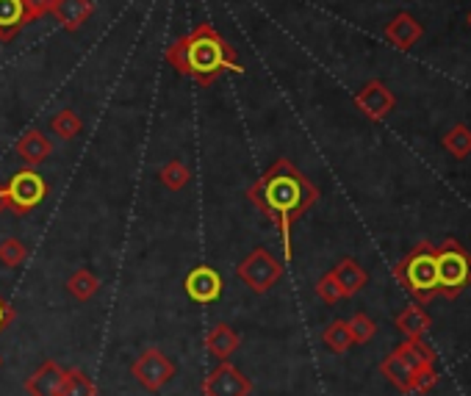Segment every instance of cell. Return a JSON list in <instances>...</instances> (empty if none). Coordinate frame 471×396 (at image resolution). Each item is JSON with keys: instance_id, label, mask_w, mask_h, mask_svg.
<instances>
[{"instance_id": "obj_1", "label": "cell", "mask_w": 471, "mask_h": 396, "mask_svg": "<svg viewBox=\"0 0 471 396\" xmlns=\"http://www.w3.org/2000/svg\"><path fill=\"white\" fill-rule=\"evenodd\" d=\"M247 200H252V205L280 231L286 258H291L294 255L291 228L299 216H306L316 205L319 189L288 158H278L261 178L247 189Z\"/></svg>"}, {"instance_id": "obj_2", "label": "cell", "mask_w": 471, "mask_h": 396, "mask_svg": "<svg viewBox=\"0 0 471 396\" xmlns=\"http://www.w3.org/2000/svg\"><path fill=\"white\" fill-rule=\"evenodd\" d=\"M166 61L197 86H213L225 72H244L236 48L211 23H200L186 36L175 39L166 48Z\"/></svg>"}, {"instance_id": "obj_3", "label": "cell", "mask_w": 471, "mask_h": 396, "mask_svg": "<svg viewBox=\"0 0 471 396\" xmlns=\"http://www.w3.org/2000/svg\"><path fill=\"white\" fill-rule=\"evenodd\" d=\"M397 280L416 302H430L438 294V269H436V244L421 241L416 244L397 267Z\"/></svg>"}, {"instance_id": "obj_4", "label": "cell", "mask_w": 471, "mask_h": 396, "mask_svg": "<svg viewBox=\"0 0 471 396\" xmlns=\"http://www.w3.org/2000/svg\"><path fill=\"white\" fill-rule=\"evenodd\" d=\"M436 269H438V294L455 299L471 283V255L455 239H447L436 247Z\"/></svg>"}, {"instance_id": "obj_5", "label": "cell", "mask_w": 471, "mask_h": 396, "mask_svg": "<svg viewBox=\"0 0 471 396\" xmlns=\"http://www.w3.org/2000/svg\"><path fill=\"white\" fill-rule=\"evenodd\" d=\"M4 192H6V208L14 211L17 216H28L45 203L51 186L45 181V174H39L33 166H25L6 181Z\"/></svg>"}, {"instance_id": "obj_6", "label": "cell", "mask_w": 471, "mask_h": 396, "mask_svg": "<svg viewBox=\"0 0 471 396\" xmlns=\"http://www.w3.org/2000/svg\"><path fill=\"white\" fill-rule=\"evenodd\" d=\"M236 278L255 294H267L280 278H283V263L264 247L252 250L239 267H236Z\"/></svg>"}, {"instance_id": "obj_7", "label": "cell", "mask_w": 471, "mask_h": 396, "mask_svg": "<svg viewBox=\"0 0 471 396\" xmlns=\"http://www.w3.org/2000/svg\"><path fill=\"white\" fill-rule=\"evenodd\" d=\"M131 374L137 377V382L145 391L158 393L161 388H166L169 382L175 380V363L169 361L161 349L150 346V349H145L142 355L131 363Z\"/></svg>"}, {"instance_id": "obj_8", "label": "cell", "mask_w": 471, "mask_h": 396, "mask_svg": "<svg viewBox=\"0 0 471 396\" xmlns=\"http://www.w3.org/2000/svg\"><path fill=\"white\" fill-rule=\"evenodd\" d=\"M250 393H252L250 377L231 361H222L203 380V396H250Z\"/></svg>"}, {"instance_id": "obj_9", "label": "cell", "mask_w": 471, "mask_h": 396, "mask_svg": "<svg viewBox=\"0 0 471 396\" xmlns=\"http://www.w3.org/2000/svg\"><path fill=\"white\" fill-rule=\"evenodd\" d=\"M355 106H358L372 122H380V119H385V117H389V114L397 108V98H394V92L389 90V86L374 78V80L363 83L361 90H358Z\"/></svg>"}, {"instance_id": "obj_10", "label": "cell", "mask_w": 471, "mask_h": 396, "mask_svg": "<svg viewBox=\"0 0 471 396\" xmlns=\"http://www.w3.org/2000/svg\"><path fill=\"white\" fill-rule=\"evenodd\" d=\"M184 288H186L192 302L213 305V302H220V297H222V278H220V272L213 267H205V263H200V267H194L186 275Z\"/></svg>"}, {"instance_id": "obj_11", "label": "cell", "mask_w": 471, "mask_h": 396, "mask_svg": "<svg viewBox=\"0 0 471 396\" xmlns=\"http://www.w3.org/2000/svg\"><path fill=\"white\" fill-rule=\"evenodd\" d=\"M64 380H67V369H61L56 361H45L25 380V391L28 396H61Z\"/></svg>"}, {"instance_id": "obj_12", "label": "cell", "mask_w": 471, "mask_h": 396, "mask_svg": "<svg viewBox=\"0 0 471 396\" xmlns=\"http://www.w3.org/2000/svg\"><path fill=\"white\" fill-rule=\"evenodd\" d=\"M421 36H424V25L408 12H400L389 25H385V39H389L397 51H410L413 45H419Z\"/></svg>"}, {"instance_id": "obj_13", "label": "cell", "mask_w": 471, "mask_h": 396, "mask_svg": "<svg viewBox=\"0 0 471 396\" xmlns=\"http://www.w3.org/2000/svg\"><path fill=\"white\" fill-rule=\"evenodd\" d=\"M51 14L61 23L64 31L75 33L83 23L95 14V0H53Z\"/></svg>"}, {"instance_id": "obj_14", "label": "cell", "mask_w": 471, "mask_h": 396, "mask_svg": "<svg viewBox=\"0 0 471 396\" xmlns=\"http://www.w3.org/2000/svg\"><path fill=\"white\" fill-rule=\"evenodd\" d=\"M14 150H17V158L25 166H39L42 161H48L53 156V142L42 134V130H28V134L20 137Z\"/></svg>"}, {"instance_id": "obj_15", "label": "cell", "mask_w": 471, "mask_h": 396, "mask_svg": "<svg viewBox=\"0 0 471 396\" xmlns=\"http://www.w3.org/2000/svg\"><path fill=\"white\" fill-rule=\"evenodd\" d=\"M330 275L335 278V283H338V288H341V294H344V297H355V294L363 291L366 283H369L366 269L361 267V263H358L355 258L338 260V267H335Z\"/></svg>"}, {"instance_id": "obj_16", "label": "cell", "mask_w": 471, "mask_h": 396, "mask_svg": "<svg viewBox=\"0 0 471 396\" xmlns=\"http://www.w3.org/2000/svg\"><path fill=\"white\" fill-rule=\"evenodd\" d=\"M239 344H241L239 333H236L231 325H225V322L213 325L211 333L205 335V349H208L211 355L217 358L220 363H222V361H231V355L239 349Z\"/></svg>"}, {"instance_id": "obj_17", "label": "cell", "mask_w": 471, "mask_h": 396, "mask_svg": "<svg viewBox=\"0 0 471 396\" xmlns=\"http://www.w3.org/2000/svg\"><path fill=\"white\" fill-rule=\"evenodd\" d=\"M28 25L23 0H0V42H12Z\"/></svg>"}, {"instance_id": "obj_18", "label": "cell", "mask_w": 471, "mask_h": 396, "mask_svg": "<svg viewBox=\"0 0 471 396\" xmlns=\"http://www.w3.org/2000/svg\"><path fill=\"white\" fill-rule=\"evenodd\" d=\"M380 372H382V377L389 380L394 388H400L402 393H410V380H413V369L402 361V355L394 349L389 358H385L382 363H380Z\"/></svg>"}, {"instance_id": "obj_19", "label": "cell", "mask_w": 471, "mask_h": 396, "mask_svg": "<svg viewBox=\"0 0 471 396\" xmlns=\"http://www.w3.org/2000/svg\"><path fill=\"white\" fill-rule=\"evenodd\" d=\"M397 352L413 372L421 366H436V352L424 344V338H405V344H400Z\"/></svg>"}, {"instance_id": "obj_20", "label": "cell", "mask_w": 471, "mask_h": 396, "mask_svg": "<svg viewBox=\"0 0 471 396\" xmlns=\"http://www.w3.org/2000/svg\"><path fill=\"white\" fill-rule=\"evenodd\" d=\"M397 330L405 338H424V333L430 330V316H427L419 305H408L405 311L397 316Z\"/></svg>"}, {"instance_id": "obj_21", "label": "cell", "mask_w": 471, "mask_h": 396, "mask_svg": "<svg viewBox=\"0 0 471 396\" xmlns=\"http://www.w3.org/2000/svg\"><path fill=\"white\" fill-rule=\"evenodd\" d=\"M67 291L78 299V302H89L98 291H100V280L92 269H75L67 278Z\"/></svg>"}, {"instance_id": "obj_22", "label": "cell", "mask_w": 471, "mask_h": 396, "mask_svg": "<svg viewBox=\"0 0 471 396\" xmlns=\"http://www.w3.org/2000/svg\"><path fill=\"white\" fill-rule=\"evenodd\" d=\"M322 344H325L330 352H335V355H341V352H347V349L355 344V341H353V333H350V325L341 322V319L330 322V325L325 327V333H322Z\"/></svg>"}, {"instance_id": "obj_23", "label": "cell", "mask_w": 471, "mask_h": 396, "mask_svg": "<svg viewBox=\"0 0 471 396\" xmlns=\"http://www.w3.org/2000/svg\"><path fill=\"white\" fill-rule=\"evenodd\" d=\"M158 181L169 189V192H181L192 184V169L181 161H166L158 172Z\"/></svg>"}, {"instance_id": "obj_24", "label": "cell", "mask_w": 471, "mask_h": 396, "mask_svg": "<svg viewBox=\"0 0 471 396\" xmlns=\"http://www.w3.org/2000/svg\"><path fill=\"white\" fill-rule=\"evenodd\" d=\"M444 150L455 158H468L471 156V127L455 125L449 134H444Z\"/></svg>"}, {"instance_id": "obj_25", "label": "cell", "mask_w": 471, "mask_h": 396, "mask_svg": "<svg viewBox=\"0 0 471 396\" xmlns=\"http://www.w3.org/2000/svg\"><path fill=\"white\" fill-rule=\"evenodd\" d=\"M51 130L59 137V139H64V142H70V139H75L80 130H83V122H80V117L72 111V108H61L53 119H51Z\"/></svg>"}, {"instance_id": "obj_26", "label": "cell", "mask_w": 471, "mask_h": 396, "mask_svg": "<svg viewBox=\"0 0 471 396\" xmlns=\"http://www.w3.org/2000/svg\"><path fill=\"white\" fill-rule=\"evenodd\" d=\"M61 396H98V385L83 369H70Z\"/></svg>"}, {"instance_id": "obj_27", "label": "cell", "mask_w": 471, "mask_h": 396, "mask_svg": "<svg viewBox=\"0 0 471 396\" xmlns=\"http://www.w3.org/2000/svg\"><path fill=\"white\" fill-rule=\"evenodd\" d=\"M25 258H28L25 241H20V239H4V241H0V263H4L6 269L23 267Z\"/></svg>"}, {"instance_id": "obj_28", "label": "cell", "mask_w": 471, "mask_h": 396, "mask_svg": "<svg viewBox=\"0 0 471 396\" xmlns=\"http://www.w3.org/2000/svg\"><path fill=\"white\" fill-rule=\"evenodd\" d=\"M436 385H438V372H436V366H421V369L413 372L410 393H430Z\"/></svg>"}, {"instance_id": "obj_29", "label": "cell", "mask_w": 471, "mask_h": 396, "mask_svg": "<svg viewBox=\"0 0 471 396\" xmlns=\"http://www.w3.org/2000/svg\"><path fill=\"white\" fill-rule=\"evenodd\" d=\"M347 325H350V333H353L355 344H369L374 338V333H377V325L366 314H355Z\"/></svg>"}, {"instance_id": "obj_30", "label": "cell", "mask_w": 471, "mask_h": 396, "mask_svg": "<svg viewBox=\"0 0 471 396\" xmlns=\"http://www.w3.org/2000/svg\"><path fill=\"white\" fill-rule=\"evenodd\" d=\"M316 294H319V299L327 302V305H335L338 299H344V294H341V288H338V283H335V278H333L330 272L316 283Z\"/></svg>"}, {"instance_id": "obj_31", "label": "cell", "mask_w": 471, "mask_h": 396, "mask_svg": "<svg viewBox=\"0 0 471 396\" xmlns=\"http://www.w3.org/2000/svg\"><path fill=\"white\" fill-rule=\"evenodd\" d=\"M23 4H25V17H28V25H31V23H36L39 17L51 14V9H53V0H23Z\"/></svg>"}, {"instance_id": "obj_32", "label": "cell", "mask_w": 471, "mask_h": 396, "mask_svg": "<svg viewBox=\"0 0 471 396\" xmlns=\"http://www.w3.org/2000/svg\"><path fill=\"white\" fill-rule=\"evenodd\" d=\"M12 322H14V307L0 297V333H6Z\"/></svg>"}, {"instance_id": "obj_33", "label": "cell", "mask_w": 471, "mask_h": 396, "mask_svg": "<svg viewBox=\"0 0 471 396\" xmlns=\"http://www.w3.org/2000/svg\"><path fill=\"white\" fill-rule=\"evenodd\" d=\"M6 211V192H4V184H0V213Z\"/></svg>"}, {"instance_id": "obj_34", "label": "cell", "mask_w": 471, "mask_h": 396, "mask_svg": "<svg viewBox=\"0 0 471 396\" xmlns=\"http://www.w3.org/2000/svg\"><path fill=\"white\" fill-rule=\"evenodd\" d=\"M466 23H468V25H471V12H468V17H466Z\"/></svg>"}]
</instances>
